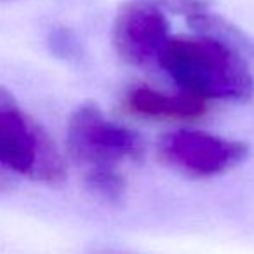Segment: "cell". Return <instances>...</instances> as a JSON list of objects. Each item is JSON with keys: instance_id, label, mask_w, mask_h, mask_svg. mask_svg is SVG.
I'll use <instances>...</instances> for the list:
<instances>
[{"instance_id": "cell-7", "label": "cell", "mask_w": 254, "mask_h": 254, "mask_svg": "<svg viewBox=\"0 0 254 254\" xmlns=\"http://www.w3.org/2000/svg\"><path fill=\"white\" fill-rule=\"evenodd\" d=\"M187 21L190 25V28L193 30V33L219 40V42L239 51L244 58H246V54H254L253 40L242 30L237 28L233 23H230L228 19L216 14V12L212 11L202 12V14L193 16V18H188Z\"/></svg>"}, {"instance_id": "cell-6", "label": "cell", "mask_w": 254, "mask_h": 254, "mask_svg": "<svg viewBox=\"0 0 254 254\" xmlns=\"http://www.w3.org/2000/svg\"><path fill=\"white\" fill-rule=\"evenodd\" d=\"M127 112L153 120H195L207 112L202 99L181 91L180 94L160 92L148 85L132 87L124 99Z\"/></svg>"}, {"instance_id": "cell-5", "label": "cell", "mask_w": 254, "mask_h": 254, "mask_svg": "<svg viewBox=\"0 0 254 254\" xmlns=\"http://www.w3.org/2000/svg\"><path fill=\"white\" fill-rule=\"evenodd\" d=\"M169 39V19L155 0L120 4L112 25V46L124 63L145 66L159 60Z\"/></svg>"}, {"instance_id": "cell-9", "label": "cell", "mask_w": 254, "mask_h": 254, "mask_svg": "<svg viewBox=\"0 0 254 254\" xmlns=\"http://www.w3.org/2000/svg\"><path fill=\"white\" fill-rule=\"evenodd\" d=\"M49 46L56 56L63 58V60L73 61L82 54L80 44H78L77 37L66 28H56L49 37Z\"/></svg>"}, {"instance_id": "cell-11", "label": "cell", "mask_w": 254, "mask_h": 254, "mask_svg": "<svg viewBox=\"0 0 254 254\" xmlns=\"http://www.w3.org/2000/svg\"><path fill=\"white\" fill-rule=\"evenodd\" d=\"M12 183H14V174L7 173V171H4L0 167V193L11 190Z\"/></svg>"}, {"instance_id": "cell-8", "label": "cell", "mask_w": 254, "mask_h": 254, "mask_svg": "<svg viewBox=\"0 0 254 254\" xmlns=\"http://www.w3.org/2000/svg\"><path fill=\"white\" fill-rule=\"evenodd\" d=\"M84 183L85 188L105 204L119 205L126 198V180L115 167H96L85 171Z\"/></svg>"}, {"instance_id": "cell-10", "label": "cell", "mask_w": 254, "mask_h": 254, "mask_svg": "<svg viewBox=\"0 0 254 254\" xmlns=\"http://www.w3.org/2000/svg\"><path fill=\"white\" fill-rule=\"evenodd\" d=\"M155 2L164 12L167 11L178 16H185L187 19L211 11L209 0H155Z\"/></svg>"}, {"instance_id": "cell-4", "label": "cell", "mask_w": 254, "mask_h": 254, "mask_svg": "<svg viewBox=\"0 0 254 254\" xmlns=\"http://www.w3.org/2000/svg\"><path fill=\"white\" fill-rule=\"evenodd\" d=\"M249 146L195 129H178L160 136L157 157L176 173L188 178H212L246 162Z\"/></svg>"}, {"instance_id": "cell-3", "label": "cell", "mask_w": 254, "mask_h": 254, "mask_svg": "<svg viewBox=\"0 0 254 254\" xmlns=\"http://www.w3.org/2000/svg\"><path fill=\"white\" fill-rule=\"evenodd\" d=\"M66 152L73 164L89 171L139 162L145 146L138 132L103 115L94 101H85L71 112L66 127Z\"/></svg>"}, {"instance_id": "cell-1", "label": "cell", "mask_w": 254, "mask_h": 254, "mask_svg": "<svg viewBox=\"0 0 254 254\" xmlns=\"http://www.w3.org/2000/svg\"><path fill=\"white\" fill-rule=\"evenodd\" d=\"M157 61L181 91L202 101L246 103L254 96V77L246 58L211 37H171Z\"/></svg>"}, {"instance_id": "cell-2", "label": "cell", "mask_w": 254, "mask_h": 254, "mask_svg": "<svg viewBox=\"0 0 254 254\" xmlns=\"http://www.w3.org/2000/svg\"><path fill=\"white\" fill-rule=\"evenodd\" d=\"M0 167L47 187L66 181V164L49 132L0 85Z\"/></svg>"}]
</instances>
